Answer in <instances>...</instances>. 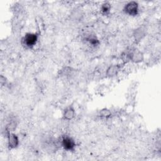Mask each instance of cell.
Instances as JSON below:
<instances>
[{"instance_id": "obj_4", "label": "cell", "mask_w": 161, "mask_h": 161, "mask_svg": "<svg viewBox=\"0 0 161 161\" xmlns=\"http://www.w3.org/2000/svg\"><path fill=\"white\" fill-rule=\"evenodd\" d=\"M8 145L9 148H16L19 145V138L16 134L10 132L8 134Z\"/></svg>"}, {"instance_id": "obj_10", "label": "cell", "mask_w": 161, "mask_h": 161, "mask_svg": "<svg viewBox=\"0 0 161 161\" xmlns=\"http://www.w3.org/2000/svg\"><path fill=\"white\" fill-rule=\"evenodd\" d=\"M86 40L89 43V44L92 45V46H97L99 43V42L98 39L95 36H93V35L89 36L86 38Z\"/></svg>"}, {"instance_id": "obj_12", "label": "cell", "mask_w": 161, "mask_h": 161, "mask_svg": "<svg viewBox=\"0 0 161 161\" xmlns=\"http://www.w3.org/2000/svg\"><path fill=\"white\" fill-rule=\"evenodd\" d=\"M0 82H1V86H3L6 84V79L5 77H4L3 75H1V77H0Z\"/></svg>"}, {"instance_id": "obj_8", "label": "cell", "mask_w": 161, "mask_h": 161, "mask_svg": "<svg viewBox=\"0 0 161 161\" xmlns=\"http://www.w3.org/2000/svg\"><path fill=\"white\" fill-rule=\"evenodd\" d=\"M111 6L108 2H104L101 6V12L103 15H107L110 13Z\"/></svg>"}, {"instance_id": "obj_3", "label": "cell", "mask_w": 161, "mask_h": 161, "mask_svg": "<svg viewBox=\"0 0 161 161\" xmlns=\"http://www.w3.org/2000/svg\"><path fill=\"white\" fill-rule=\"evenodd\" d=\"M61 145L64 150L73 151L75 147V142L72 138L69 136H64L62 138Z\"/></svg>"}, {"instance_id": "obj_6", "label": "cell", "mask_w": 161, "mask_h": 161, "mask_svg": "<svg viewBox=\"0 0 161 161\" xmlns=\"http://www.w3.org/2000/svg\"><path fill=\"white\" fill-rule=\"evenodd\" d=\"M75 111L72 106H67L64 111L63 117L66 120H70L75 116Z\"/></svg>"}, {"instance_id": "obj_5", "label": "cell", "mask_w": 161, "mask_h": 161, "mask_svg": "<svg viewBox=\"0 0 161 161\" xmlns=\"http://www.w3.org/2000/svg\"><path fill=\"white\" fill-rule=\"evenodd\" d=\"M130 60L135 63H139L143 60V54L138 50L135 49L129 52Z\"/></svg>"}, {"instance_id": "obj_9", "label": "cell", "mask_w": 161, "mask_h": 161, "mask_svg": "<svg viewBox=\"0 0 161 161\" xmlns=\"http://www.w3.org/2000/svg\"><path fill=\"white\" fill-rule=\"evenodd\" d=\"M144 36H145V31L142 28H139L135 30L134 32V36H135V39L136 41L141 40Z\"/></svg>"}, {"instance_id": "obj_11", "label": "cell", "mask_w": 161, "mask_h": 161, "mask_svg": "<svg viewBox=\"0 0 161 161\" xmlns=\"http://www.w3.org/2000/svg\"><path fill=\"white\" fill-rule=\"evenodd\" d=\"M111 112L109 109L107 108H104L100 110L99 111V116L103 118H108L111 116Z\"/></svg>"}, {"instance_id": "obj_2", "label": "cell", "mask_w": 161, "mask_h": 161, "mask_svg": "<svg viewBox=\"0 0 161 161\" xmlns=\"http://www.w3.org/2000/svg\"><path fill=\"white\" fill-rule=\"evenodd\" d=\"M124 11L129 16H136L138 13V4L136 1L128 2L124 7Z\"/></svg>"}, {"instance_id": "obj_1", "label": "cell", "mask_w": 161, "mask_h": 161, "mask_svg": "<svg viewBox=\"0 0 161 161\" xmlns=\"http://www.w3.org/2000/svg\"><path fill=\"white\" fill-rule=\"evenodd\" d=\"M38 34L35 33H28L22 38V45L26 48H33L38 41Z\"/></svg>"}, {"instance_id": "obj_7", "label": "cell", "mask_w": 161, "mask_h": 161, "mask_svg": "<svg viewBox=\"0 0 161 161\" xmlns=\"http://www.w3.org/2000/svg\"><path fill=\"white\" fill-rule=\"evenodd\" d=\"M120 69L119 65L117 64H114L109 66V67L106 70V75L109 77H113L116 75Z\"/></svg>"}]
</instances>
